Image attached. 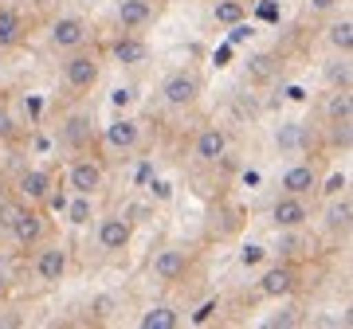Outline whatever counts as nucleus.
Wrapping results in <instances>:
<instances>
[{
	"label": "nucleus",
	"mask_w": 353,
	"mask_h": 329,
	"mask_svg": "<svg viewBox=\"0 0 353 329\" xmlns=\"http://www.w3.org/2000/svg\"><path fill=\"white\" fill-rule=\"evenodd\" d=\"M20 4L32 20H51L55 12H63V0H20Z\"/></svg>",
	"instance_id": "393cba45"
},
{
	"label": "nucleus",
	"mask_w": 353,
	"mask_h": 329,
	"mask_svg": "<svg viewBox=\"0 0 353 329\" xmlns=\"http://www.w3.org/2000/svg\"><path fill=\"white\" fill-rule=\"evenodd\" d=\"M99 145L110 153V157H134V153L145 145V122H141L138 114L114 118V122L99 126Z\"/></svg>",
	"instance_id": "6e6552de"
},
{
	"label": "nucleus",
	"mask_w": 353,
	"mask_h": 329,
	"mask_svg": "<svg viewBox=\"0 0 353 329\" xmlns=\"http://www.w3.org/2000/svg\"><path fill=\"white\" fill-rule=\"evenodd\" d=\"M161 8H165V0H114L110 24H114V32L145 36V32L161 20Z\"/></svg>",
	"instance_id": "9d476101"
},
{
	"label": "nucleus",
	"mask_w": 353,
	"mask_h": 329,
	"mask_svg": "<svg viewBox=\"0 0 353 329\" xmlns=\"http://www.w3.org/2000/svg\"><path fill=\"white\" fill-rule=\"evenodd\" d=\"M248 4L252 0H212V20L220 28H236L248 20Z\"/></svg>",
	"instance_id": "5701e85b"
},
{
	"label": "nucleus",
	"mask_w": 353,
	"mask_h": 329,
	"mask_svg": "<svg viewBox=\"0 0 353 329\" xmlns=\"http://www.w3.org/2000/svg\"><path fill=\"white\" fill-rule=\"evenodd\" d=\"M55 145H59L63 153L99 149V114H94V106H87L83 98H75V106L63 110L59 122H55Z\"/></svg>",
	"instance_id": "f03ea898"
},
{
	"label": "nucleus",
	"mask_w": 353,
	"mask_h": 329,
	"mask_svg": "<svg viewBox=\"0 0 353 329\" xmlns=\"http://www.w3.org/2000/svg\"><path fill=\"white\" fill-rule=\"evenodd\" d=\"M345 189H350V177H345V173H334L326 184H318V189H314V196L330 200V196H338V192H345Z\"/></svg>",
	"instance_id": "bb28decb"
},
{
	"label": "nucleus",
	"mask_w": 353,
	"mask_h": 329,
	"mask_svg": "<svg viewBox=\"0 0 353 329\" xmlns=\"http://www.w3.org/2000/svg\"><path fill=\"white\" fill-rule=\"evenodd\" d=\"M102 67H106V55H102L99 39L87 43V47H75L59 55V87L71 102L75 98H90L94 87L102 83Z\"/></svg>",
	"instance_id": "f257e3e1"
},
{
	"label": "nucleus",
	"mask_w": 353,
	"mask_h": 329,
	"mask_svg": "<svg viewBox=\"0 0 353 329\" xmlns=\"http://www.w3.org/2000/svg\"><path fill=\"white\" fill-rule=\"evenodd\" d=\"M94 243L102 255H126L134 243V220L130 212H102L94 215Z\"/></svg>",
	"instance_id": "ddd939ff"
},
{
	"label": "nucleus",
	"mask_w": 353,
	"mask_h": 329,
	"mask_svg": "<svg viewBox=\"0 0 353 329\" xmlns=\"http://www.w3.org/2000/svg\"><path fill=\"white\" fill-rule=\"evenodd\" d=\"M102 55L110 59V63L126 67V71H138V67H145L153 59V47L145 36H134V32H118L114 39H106L102 43Z\"/></svg>",
	"instance_id": "2eb2a0df"
},
{
	"label": "nucleus",
	"mask_w": 353,
	"mask_h": 329,
	"mask_svg": "<svg viewBox=\"0 0 353 329\" xmlns=\"http://www.w3.org/2000/svg\"><path fill=\"white\" fill-rule=\"evenodd\" d=\"M322 224H326V231L334 235V240H345V235H350V228H353V200H350V192L330 196Z\"/></svg>",
	"instance_id": "6ab92c4d"
},
{
	"label": "nucleus",
	"mask_w": 353,
	"mask_h": 329,
	"mask_svg": "<svg viewBox=\"0 0 353 329\" xmlns=\"http://www.w3.org/2000/svg\"><path fill=\"white\" fill-rule=\"evenodd\" d=\"M28 36H32V16L24 12V4L0 0V55L24 47Z\"/></svg>",
	"instance_id": "a211bd4d"
},
{
	"label": "nucleus",
	"mask_w": 353,
	"mask_h": 329,
	"mask_svg": "<svg viewBox=\"0 0 353 329\" xmlns=\"http://www.w3.org/2000/svg\"><path fill=\"white\" fill-rule=\"evenodd\" d=\"M32 279L39 286H59L71 275V247L59 240H43L39 247H32Z\"/></svg>",
	"instance_id": "1a4fd4ad"
},
{
	"label": "nucleus",
	"mask_w": 353,
	"mask_h": 329,
	"mask_svg": "<svg viewBox=\"0 0 353 329\" xmlns=\"http://www.w3.org/2000/svg\"><path fill=\"white\" fill-rule=\"evenodd\" d=\"M322 184V157H303V161H290L279 173V192L287 196H306L314 200V189Z\"/></svg>",
	"instance_id": "4468645a"
},
{
	"label": "nucleus",
	"mask_w": 353,
	"mask_h": 329,
	"mask_svg": "<svg viewBox=\"0 0 353 329\" xmlns=\"http://www.w3.org/2000/svg\"><path fill=\"white\" fill-rule=\"evenodd\" d=\"M110 180V164L106 157H99V149H87V153H71L67 161V173H63V184L71 192H83V196H99Z\"/></svg>",
	"instance_id": "39448f33"
},
{
	"label": "nucleus",
	"mask_w": 353,
	"mask_h": 329,
	"mask_svg": "<svg viewBox=\"0 0 353 329\" xmlns=\"http://www.w3.org/2000/svg\"><path fill=\"white\" fill-rule=\"evenodd\" d=\"M138 326L141 329H176L181 326V310H176L173 302H157L138 317Z\"/></svg>",
	"instance_id": "4be33fe9"
},
{
	"label": "nucleus",
	"mask_w": 353,
	"mask_h": 329,
	"mask_svg": "<svg viewBox=\"0 0 353 329\" xmlns=\"http://www.w3.org/2000/svg\"><path fill=\"white\" fill-rule=\"evenodd\" d=\"M196 247H189V243H165L161 251L150 259V275L161 286H185V279H189L192 270H196Z\"/></svg>",
	"instance_id": "423d86ee"
},
{
	"label": "nucleus",
	"mask_w": 353,
	"mask_h": 329,
	"mask_svg": "<svg viewBox=\"0 0 353 329\" xmlns=\"http://www.w3.org/2000/svg\"><path fill=\"white\" fill-rule=\"evenodd\" d=\"M8 290H12V270H8V263L0 259V302L8 298Z\"/></svg>",
	"instance_id": "c756f323"
},
{
	"label": "nucleus",
	"mask_w": 353,
	"mask_h": 329,
	"mask_svg": "<svg viewBox=\"0 0 353 329\" xmlns=\"http://www.w3.org/2000/svg\"><path fill=\"white\" fill-rule=\"evenodd\" d=\"M8 240L20 247V251H32L43 240H51V212L39 208V204H20L12 228H8Z\"/></svg>",
	"instance_id": "9b49d317"
},
{
	"label": "nucleus",
	"mask_w": 353,
	"mask_h": 329,
	"mask_svg": "<svg viewBox=\"0 0 353 329\" xmlns=\"http://www.w3.org/2000/svg\"><path fill=\"white\" fill-rule=\"evenodd\" d=\"M232 153V134L224 126H201L196 138H192V161L201 169H216V164L228 161Z\"/></svg>",
	"instance_id": "dca6fc26"
},
{
	"label": "nucleus",
	"mask_w": 353,
	"mask_h": 329,
	"mask_svg": "<svg viewBox=\"0 0 353 329\" xmlns=\"http://www.w3.org/2000/svg\"><path fill=\"white\" fill-rule=\"evenodd\" d=\"M20 138H24V126L16 122L8 98H0V145H20Z\"/></svg>",
	"instance_id": "b1692460"
},
{
	"label": "nucleus",
	"mask_w": 353,
	"mask_h": 329,
	"mask_svg": "<svg viewBox=\"0 0 353 329\" xmlns=\"http://www.w3.org/2000/svg\"><path fill=\"white\" fill-rule=\"evenodd\" d=\"M51 184H55V173H51V169H43V164H20L12 177H8L4 189L12 192L20 204H39V208H43Z\"/></svg>",
	"instance_id": "f8f14e48"
},
{
	"label": "nucleus",
	"mask_w": 353,
	"mask_h": 329,
	"mask_svg": "<svg viewBox=\"0 0 353 329\" xmlns=\"http://www.w3.org/2000/svg\"><path fill=\"white\" fill-rule=\"evenodd\" d=\"M220 306H224L220 298H208L204 306H196V314H192V326H208V321L220 314Z\"/></svg>",
	"instance_id": "cd10ccee"
},
{
	"label": "nucleus",
	"mask_w": 353,
	"mask_h": 329,
	"mask_svg": "<svg viewBox=\"0 0 353 329\" xmlns=\"http://www.w3.org/2000/svg\"><path fill=\"white\" fill-rule=\"evenodd\" d=\"M306 8H310V16H334L341 8V0H306Z\"/></svg>",
	"instance_id": "c85d7f7f"
},
{
	"label": "nucleus",
	"mask_w": 353,
	"mask_h": 329,
	"mask_svg": "<svg viewBox=\"0 0 353 329\" xmlns=\"http://www.w3.org/2000/svg\"><path fill=\"white\" fill-rule=\"evenodd\" d=\"M326 43L338 55H353V16H334L326 24Z\"/></svg>",
	"instance_id": "412c9836"
},
{
	"label": "nucleus",
	"mask_w": 353,
	"mask_h": 329,
	"mask_svg": "<svg viewBox=\"0 0 353 329\" xmlns=\"http://www.w3.org/2000/svg\"><path fill=\"white\" fill-rule=\"evenodd\" d=\"M267 215H271V228H279V231H303L310 224V215H314V200L279 192L275 200H271V212Z\"/></svg>",
	"instance_id": "f3484780"
},
{
	"label": "nucleus",
	"mask_w": 353,
	"mask_h": 329,
	"mask_svg": "<svg viewBox=\"0 0 353 329\" xmlns=\"http://www.w3.org/2000/svg\"><path fill=\"white\" fill-rule=\"evenodd\" d=\"M303 279L306 270L303 263H294V259H279V263H271L255 279V298H263V302H283V298H290V294L303 290Z\"/></svg>",
	"instance_id": "0eeeda50"
},
{
	"label": "nucleus",
	"mask_w": 353,
	"mask_h": 329,
	"mask_svg": "<svg viewBox=\"0 0 353 329\" xmlns=\"http://www.w3.org/2000/svg\"><path fill=\"white\" fill-rule=\"evenodd\" d=\"M71 224V228H90V220L99 215V208H94V196H83V192H71L63 204V212H59Z\"/></svg>",
	"instance_id": "aec40b11"
},
{
	"label": "nucleus",
	"mask_w": 353,
	"mask_h": 329,
	"mask_svg": "<svg viewBox=\"0 0 353 329\" xmlns=\"http://www.w3.org/2000/svg\"><path fill=\"white\" fill-rule=\"evenodd\" d=\"M94 24H90L87 16L79 12H55L48 20V36H43V43H48L51 55H67V51L75 47H87V43H94Z\"/></svg>",
	"instance_id": "20e7f679"
},
{
	"label": "nucleus",
	"mask_w": 353,
	"mask_h": 329,
	"mask_svg": "<svg viewBox=\"0 0 353 329\" xmlns=\"http://www.w3.org/2000/svg\"><path fill=\"white\" fill-rule=\"evenodd\" d=\"M16 212H20V200H16L8 189H0V235H8V228H12Z\"/></svg>",
	"instance_id": "a878e982"
},
{
	"label": "nucleus",
	"mask_w": 353,
	"mask_h": 329,
	"mask_svg": "<svg viewBox=\"0 0 353 329\" xmlns=\"http://www.w3.org/2000/svg\"><path fill=\"white\" fill-rule=\"evenodd\" d=\"M204 98V78L196 67H176L169 75L161 78V87H157V102H161V110L169 114H192Z\"/></svg>",
	"instance_id": "7ed1b4c3"
},
{
	"label": "nucleus",
	"mask_w": 353,
	"mask_h": 329,
	"mask_svg": "<svg viewBox=\"0 0 353 329\" xmlns=\"http://www.w3.org/2000/svg\"><path fill=\"white\" fill-rule=\"evenodd\" d=\"M267 326H271V329H275V326H299V317H294V310H283V314H279V317H271Z\"/></svg>",
	"instance_id": "7c9ffc66"
}]
</instances>
